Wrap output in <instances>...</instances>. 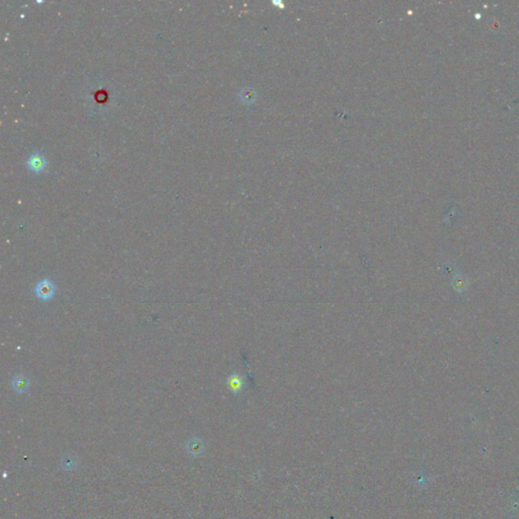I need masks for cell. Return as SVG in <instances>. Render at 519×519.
Segmentation results:
<instances>
[{
    "mask_svg": "<svg viewBox=\"0 0 519 519\" xmlns=\"http://www.w3.org/2000/svg\"><path fill=\"white\" fill-rule=\"evenodd\" d=\"M37 297L42 301L51 300L56 293V286L50 279L41 280L35 287Z\"/></svg>",
    "mask_w": 519,
    "mask_h": 519,
    "instance_id": "obj_1",
    "label": "cell"
},
{
    "mask_svg": "<svg viewBox=\"0 0 519 519\" xmlns=\"http://www.w3.org/2000/svg\"><path fill=\"white\" fill-rule=\"evenodd\" d=\"M27 167L33 173H42L47 168V161L41 153H33L27 161Z\"/></svg>",
    "mask_w": 519,
    "mask_h": 519,
    "instance_id": "obj_2",
    "label": "cell"
},
{
    "mask_svg": "<svg viewBox=\"0 0 519 519\" xmlns=\"http://www.w3.org/2000/svg\"><path fill=\"white\" fill-rule=\"evenodd\" d=\"M30 380L27 376L23 374L16 375L12 380V386L15 389V392L18 394H25L29 391L30 388Z\"/></svg>",
    "mask_w": 519,
    "mask_h": 519,
    "instance_id": "obj_3",
    "label": "cell"
},
{
    "mask_svg": "<svg viewBox=\"0 0 519 519\" xmlns=\"http://www.w3.org/2000/svg\"><path fill=\"white\" fill-rule=\"evenodd\" d=\"M470 285L469 278L461 273H455L452 280V287L456 292H464Z\"/></svg>",
    "mask_w": 519,
    "mask_h": 519,
    "instance_id": "obj_4",
    "label": "cell"
},
{
    "mask_svg": "<svg viewBox=\"0 0 519 519\" xmlns=\"http://www.w3.org/2000/svg\"><path fill=\"white\" fill-rule=\"evenodd\" d=\"M227 384L232 392H238L242 387V379L239 376L232 375L228 378Z\"/></svg>",
    "mask_w": 519,
    "mask_h": 519,
    "instance_id": "obj_5",
    "label": "cell"
}]
</instances>
